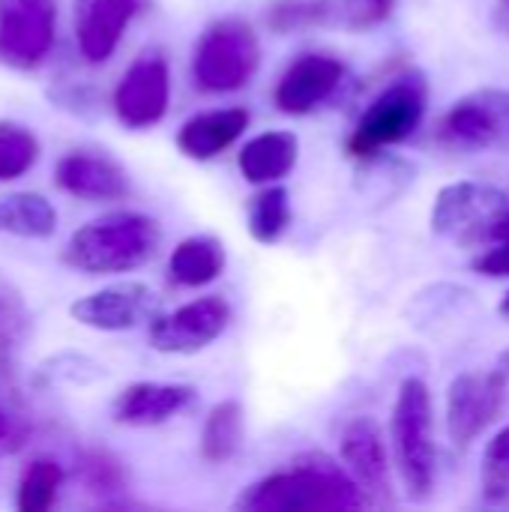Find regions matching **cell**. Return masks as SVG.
<instances>
[{
	"label": "cell",
	"mask_w": 509,
	"mask_h": 512,
	"mask_svg": "<svg viewBox=\"0 0 509 512\" xmlns=\"http://www.w3.org/2000/svg\"><path fill=\"white\" fill-rule=\"evenodd\" d=\"M234 507L246 512H348L366 507V492L330 456L306 453L288 471L252 483Z\"/></svg>",
	"instance_id": "1"
},
{
	"label": "cell",
	"mask_w": 509,
	"mask_h": 512,
	"mask_svg": "<svg viewBox=\"0 0 509 512\" xmlns=\"http://www.w3.org/2000/svg\"><path fill=\"white\" fill-rule=\"evenodd\" d=\"M162 243V228L153 216L120 210L99 216L78 231H72L63 264L87 276L132 273L153 261Z\"/></svg>",
	"instance_id": "2"
},
{
	"label": "cell",
	"mask_w": 509,
	"mask_h": 512,
	"mask_svg": "<svg viewBox=\"0 0 509 512\" xmlns=\"http://www.w3.org/2000/svg\"><path fill=\"white\" fill-rule=\"evenodd\" d=\"M390 438L408 498L429 501L435 492L438 450L432 438V396L420 378L402 381L390 420Z\"/></svg>",
	"instance_id": "3"
},
{
	"label": "cell",
	"mask_w": 509,
	"mask_h": 512,
	"mask_svg": "<svg viewBox=\"0 0 509 512\" xmlns=\"http://www.w3.org/2000/svg\"><path fill=\"white\" fill-rule=\"evenodd\" d=\"M426 99H429V87L420 72L399 75L360 114L354 132L348 135V153L354 159H372L384 147H393L411 138L417 126L423 123Z\"/></svg>",
	"instance_id": "4"
},
{
	"label": "cell",
	"mask_w": 509,
	"mask_h": 512,
	"mask_svg": "<svg viewBox=\"0 0 509 512\" xmlns=\"http://www.w3.org/2000/svg\"><path fill=\"white\" fill-rule=\"evenodd\" d=\"M258 63L261 42L255 30L240 18H222L201 33L192 57V75L204 93H234L255 78Z\"/></svg>",
	"instance_id": "5"
},
{
	"label": "cell",
	"mask_w": 509,
	"mask_h": 512,
	"mask_svg": "<svg viewBox=\"0 0 509 512\" xmlns=\"http://www.w3.org/2000/svg\"><path fill=\"white\" fill-rule=\"evenodd\" d=\"M509 198L486 183H450L438 192L432 207V231L462 246L492 243V231L504 216Z\"/></svg>",
	"instance_id": "6"
},
{
	"label": "cell",
	"mask_w": 509,
	"mask_h": 512,
	"mask_svg": "<svg viewBox=\"0 0 509 512\" xmlns=\"http://www.w3.org/2000/svg\"><path fill=\"white\" fill-rule=\"evenodd\" d=\"M438 141L465 153H509V90L486 87L462 96L438 120Z\"/></svg>",
	"instance_id": "7"
},
{
	"label": "cell",
	"mask_w": 509,
	"mask_h": 512,
	"mask_svg": "<svg viewBox=\"0 0 509 512\" xmlns=\"http://www.w3.org/2000/svg\"><path fill=\"white\" fill-rule=\"evenodd\" d=\"M57 39V0H0V63L30 72Z\"/></svg>",
	"instance_id": "8"
},
{
	"label": "cell",
	"mask_w": 509,
	"mask_h": 512,
	"mask_svg": "<svg viewBox=\"0 0 509 512\" xmlns=\"http://www.w3.org/2000/svg\"><path fill=\"white\" fill-rule=\"evenodd\" d=\"M171 102V69L159 51H144L114 87L111 108L129 129L156 126Z\"/></svg>",
	"instance_id": "9"
},
{
	"label": "cell",
	"mask_w": 509,
	"mask_h": 512,
	"mask_svg": "<svg viewBox=\"0 0 509 512\" xmlns=\"http://www.w3.org/2000/svg\"><path fill=\"white\" fill-rule=\"evenodd\" d=\"M231 321V306L225 297H198L171 315L150 321V345L162 354H198L213 345Z\"/></svg>",
	"instance_id": "10"
},
{
	"label": "cell",
	"mask_w": 509,
	"mask_h": 512,
	"mask_svg": "<svg viewBox=\"0 0 509 512\" xmlns=\"http://www.w3.org/2000/svg\"><path fill=\"white\" fill-rule=\"evenodd\" d=\"M507 381L498 372L462 375L447 393V432L456 447H471L501 414Z\"/></svg>",
	"instance_id": "11"
},
{
	"label": "cell",
	"mask_w": 509,
	"mask_h": 512,
	"mask_svg": "<svg viewBox=\"0 0 509 512\" xmlns=\"http://www.w3.org/2000/svg\"><path fill=\"white\" fill-rule=\"evenodd\" d=\"M156 312V297L147 285L141 282H120V285H108L102 291H93L87 297H78L69 306V315L90 330H102V333H120V330H132L141 321L153 318Z\"/></svg>",
	"instance_id": "12"
},
{
	"label": "cell",
	"mask_w": 509,
	"mask_h": 512,
	"mask_svg": "<svg viewBox=\"0 0 509 512\" xmlns=\"http://www.w3.org/2000/svg\"><path fill=\"white\" fill-rule=\"evenodd\" d=\"M54 183L81 201H120L132 192L126 168L99 150H69L54 168Z\"/></svg>",
	"instance_id": "13"
},
{
	"label": "cell",
	"mask_w": 509,
	"mask_h": 512,
	"mask_svg": "<svg viewBox=\"0 0 509 512\" xmlns=\"http://www.w3.org/2000/svg\"><path fill=\"white\" fill-rule=\"evenodd\" d=\"M141 3L144 0H75L72 27L78 54L87 63H105L141 12Z\"/></svg>",
	"instance_id": "14"
},
{
	"label": "cell",
	"mask_w": 509,
	"mask_h": 512,
	"mask_svg": "<svg viewBox=\"0 0 509 512\" xmlns=\"http://www.w3.org/2000/svg\"><path fill=\"white\" fill-rule=\"evenodd\" d=\"M345 69L330 54H300L276 84V105L282 114H309L333 96Z\"/></svg>",
	"instance_id": "15"
},
{
	"label": "cell",
	"mask_w": 509,
	"mask_h": 512,
	"mask_svg": "<svg viewBox=\"0 0 509 512\" xmlns=\"http://www.w3.org/2000/svg\"><path fill=\"white\" fill-rule=\"evenodd\" d=\"M195 402V387L189 384H129L114 399V420L123 426H159L186 411Z\"/></svg>",
	"instance_id": "16"
},
{
	"label": "cell",
	"mask_w": 509,
	"mask_h": 512,
	"mask_svg": "<svg viewBox=\"0 0 509 512\" xmlns=\"http://www.w3.org/2000/svg\"><path fill=\"white\" fill-rule=\"evenodd\" d=\"M342 459L366 495H387L390 492L387 447H384L381 426L372 417H357L345 426Z\"/></svg>",
	"instance_id": "17"
},
{
	"label": "cell",
	"mask_w": 509,
	"mask_h": 512,
	"mask_svg": "<svg viewBox=\"0 0 509 512\" xmlns=\"http://www.w3.org/2000/svg\"><path fill=\"white\" fill-rule=\"evenodd\" d=\"M249 126V111L246 108H219V111H204L186 120L177 132V147L183 156L207 162L225 153Z\"/></svg>",
	"instance_id": "18"
},
{
	"label": "cell",
	"mask_w": 509,
	"mask_h": 512,
	"mask_svg": "<svg viewBox=\"0 0 509 512\" xmlns=\"http://www.w3.org/2000/svg\"><path fill=\"white\" fill-rule=\"evenodd\" d=\"M297 153H300V141L294 132H264L243 144L237 162L249 183L270 186L297 165Z\"/></svg>",
	"instance_id": "19"
},
{
	"label": "cell",
	"mask_w": 509,
	"mask_h": 512,
	"mask_svg": "<svg viewBox=\"0 0 509 512\" xmlns=\"http://www.w3.org/2000/svg\"><path fill=\"white\" fill-rule=\"evenodd\" d=\"M222 270H225V246L210 234L186 237L183 243H177L168 261V279L177 288H204L216 282Z\"/></svg>",
	"instance_id": "20"
},
{
	"label": "cell",
	"mask_w": 509,
	"mask_h": 512,
	"mask_svg": "<svg viewBox=\"0 0 509 512\" xmlns=\"http://www.w3.org/2000/svg\"><path fill=\"white\" fill-rule=\"evenodd\" d=\"M57 231V210L39 192H15L0 198V234L21 240H48Z\"/></svg>",
	"instance_id": "21"
},
{
	"label": "cell",
	"mask_w": 509,
	"mask_h": 512,
	"mask_svg": "<svg viewBox=\"0 0 509 512\" xmlns=\"http://www.w3.org/2000/svg\"><path fill=\"white\" fill-rule=\"evenodd\" d=\"M33 333V315L24 303V294L0 270V378H9L18 366L21 351Z\"/></svg>",
	"instance_id": "22"
},
{
	"label": "cell",
	"mask_w": 509,
	"mask_h": 512,
	"mask_svg": "<svg viewBox=\"0 0 509 512\" xmlns=\"http://www.w3.org/2000/svg\"><path fill=\"white\" fill-rule=\"evenodd\" d=\"M243 444V408L240 402H222L216 405L201 429V456L210 465H225L240 453Z\"/></svg>",
	"instance_id": "23"
},
{
	"label": "cell",
	"mask_w": 509,
	"mask_h": 512,
	"mask_svg": "<svg viewBox=\"0 0 509 512\" xmlns=\"http://www.w3.org/2000/svg\"><path fill=\"white\" fill-rule=\"evenodd\" d=\"M249 234L270 246V243H279L291 225V198H288V189L285 186H267L261 189L252 201H249Z\"/></svg>",
	"instance_id": "24"
},
{
	"label": "cell",
	"mask_w": 509,
	"mask_h": 512,
	"mask_svg": "<svg viewBox=\"0 0 509 512\" xmlns=\"http://www.w3.org/2000/svg\"><path fill=\"white\" fill-rule=\"evenodd\" d=\"M39 138L15 120H0V183L24 177L39 159Z\"/></svg>",
	"instance_id": "25"
},
{
	"label": "cell",
	"mask_w": 509,
	"mask_h": 512,
	"mask_svg": "<svg viewBox=\"0 0 509 512\" xmlns=\"http://www.w3.org/2000/svg\"><path fill=\"white\" fill-rule=\"evenodd\" d=\"M63 483V468L54 459H36L24 468L15 507L21 512H45L54 507Z\"/></svg>",
	"instance_id": "26"
},
{
	"label": "cell",
	"mask_w": 509,
	"mask_h": 512,
	"mask_svg": "<svg viewBox=\"0 0 509 512\" xmlns=\"http://www.w3.org/2000/svg\"><path fill=\"white\" fill-rule=\"evenodd\" d=\"M78 474L81 483L99 495V498H114L120 492H126V468L120 465V459L108 450H87L78 459Z\"/></svg>",
	"instance_id": "27"
},
{
	"label": "cell",
	"mask_w": 509,
	"mask_h": 512,
	"mask_svg": "<svg viewBox=\"0 0 509 512\" xmlns=\"http://www.w3.org/2000/svg\"><path fill=\"white\" fill-rule=\"evenodd\" d=\"M267 24L276 33H291V30L333 24V18L324 0H273L267 9Z\"/></svg>",
	"instance_id": "28"
},
{
	"label": "cell",
	"mask_w": 509,
	"mask_h": 512,
	"mask_svg": "<svg viewBox=\"0 0 509 512\" xmlns=\"http://www.w3.org/2000/svg\"><path fill=\"white\" fill-rule=\"evenodd\" d=\"M483 495L492 504L509 501V426L501 429L483 456Z\"/></svg>",
	"instance_id": "29"
},
{
	"label": "cell",
	"mask_w": 509,
	"mask_h": 512,
	"mask_svg": "<svg viewBox=\"0 0 509 512\" xmlns=\"http://www.w3.org/2000/svg\"><path fill=\"white\" fill-rule=\"evenodd\" d=\"M480 276H489V279H507L509 276V237L498 240L492 249H486L483 255L474 258L471 264Z\"/></svg>",
	"instance_id": "30"
},
{
	"label": "cell",
	"mask_w": 509,
	"mask_h": 512,
	"mask_svg": "<svg viewBox=\"0 0 509 512\" xmlns=\"http://www.w3.org/2000/svg\"><path fill=\"white\" fill-rule=\"evenodd\" d=\"M504 237H509V204L507 210H504V216L498 219L495 231H492V243H498V240H504Z\"/></svg>",
	"instance_id": "31"
},
{
	"label": "cell",
	"mask_w": 509,
	"mask_h": 512,
	"mask_svg": "<svg viewBox=\"0 0 509 512\" xmlns=\"http://www.w3.org/2000/svg\"><path fill=\"white\" fill-rule=\"evenodd\" d=\"M495 372H498V375H501V378H504V381H507V384H509V348H507V351H504V354H501V360H498Z\"/></svg>",
	"instance_id": "32"
},
{
	"label": "cell",
	"mask_w": 509,
	"mask_h": 512,
	"mask_svg": "<svg viewBox=\"0 0 509 512\" xmlns=\"http://www.w3.org/2000/svg\"><path fill=\"white\" fill-rule=\"evenodd\" d=\"M6 432H9V423H6V417L0 414V441L6 438Z\"/></svg>",
	"instance_id": "33"
},
{
	"label": "cell",
	"mask_w": 509,
	"mask_h": 512,
	"mask_svg": "<svg viewBox=\"0 0 509 512\" xmlns=\"http://www.w3.org/2000/svg\"><path fill=\"white\" fill-rule=\"evenodd\" d=\"M501 315H504V318H509V291H507V297L501 300Z\"/></svg>",
	"instance_id": "34"
}]
</instances>
